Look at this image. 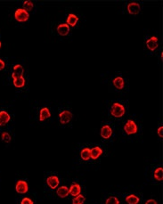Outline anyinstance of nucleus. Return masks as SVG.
I'll return each instance as SVG.
<instances>
[{
  "label": "nucleus",
  "instance_id": "16",
  "mask_svg": "<svg viewBox=\"0 0 163 204\" xmlns=\"http://www.w3.org/2000/svg\"><path fill=\"white\" fill-rule=\"evenodd\" d=\"M70 194V192L68 187L66 186H61L57 189V195L61 198H65L67 197L68 195Z\"/></svg>",
  "mask_w": 163,
  "mask_h": 204
},
{
  "label": "nucleus",
  "instance_id": "28",
  "mask_svg": "<svg viewBox=\"0 0 163 204\" xmlns=\"http://www.w3.org/2000/svg\"><path fill=\"white\" fill-rule=\"evenodd\" d=\"M158 135H159V136H161V137H162L163 136V127H160L158 128Z\"/></svg>",
  "mask_w": 163,
  "mask_h": 204
},
{
  "label": "nucleus",
  "instance_id": "1",
  "mask_svg": "<svg viewBox=\"0 0 163 204\" xmlns=\"http://www.w3.org/2000/svg\"><path fill=\"white\" fill-rule=\"evenodd\" d=\"M125 113H126L125 107L119 103H114L112 106L111 114L115 118H121L125 114Z\"/></svg>",
  "mask_w": 163,
  "mask_h": 204
},
{
  "label": "nucleus",
  "instance_id": "25",
  "mask_svg": "<svg viewBox=\"0 0 163 204\" xmlns=\"http://www.w3.org/2000/svg\"><path fill=\"white\" fill-rule=\"evenodd\" d=\"M105 204H120V201L117 197L112 196V197H109L107 199Z\"/></svg>",
  "mask_w": 163,
  "mask_h": 204
},
{
  "label": "nucleus",
  "instance_id": "29",
  "mask_svg": "<svg viewBox=\"0 0 163 204\" xmlns=\"http://www.w3.org/2000/svg\"><path fill=\"white\" fill-rule=\"evenodd\" d=\"M5 67H6V64H5V62H4L3 60H1V59H0V70H4V69H5Z\"/></svg>",
  "mask_w": 163,
  "mask_h": 204
},
{
  "label": "nucleus",
  "instance_id": "20",
  "mask_svg": "<svg viewBox=\"0 0 163 204\" xmlns=\"http://www.w3.org/2000/svg\"><path fill=\"white\" fill-rule=\"evenodd\" d=\"M25 78L23 77L18 78H14V85L16 87H23L25 86Z\"/></svg>",
  "mask_w": 163,
  "mask_h": 204
},
{
  "label": "nucleus",
  "instance_id": "2",
  "mask_svg": "<svg viewBox=\"0 0 163 204\" xmlns=\"http://www.w3.org/2000/svg\"><path fill=\"white\" fill-rule=\"evenodd\" d=\"M29 14L27 11H25L23 8H20V9H17L14 13V18L15 20L20 22H23V21H26L29 20Z\"/></svg>",
  "mask_w": 163,
  "mask_h": 204
},
{
  "label": "nucleus",
  "instance_id": "6",
  "mask_svg": "<svg viewBox=\"0 0 163 204\" xmlns=\"http://www.w3.org/2000/svg\"><path fill=\"white\" fill-rule=\"evenodd\" d=\"M141 10V7L138 3H135V2H131L128 5V13L130 14H133V15H136V14H139Z\"/></svg>",
  "mask_w": 163,
  "mask_h": 204
},
{
  "label": "nucleus",
  "instance_id": "31",
  "mask_svg": "<svg viewBox=\"0 0 163 204\" xmlns=\"http://www.w3.org/2000/svg\"><path fill=\"white\" fill-rule=\"evenodd\" d=\"M1 46H2V44H1V42H0V48H1Z\"/></svg>",
  "mask_w": 163,
  "mask_h": 204
},
{
  "label": "nucleus",
  "instance_id": "26",
  "mask_svg": "<svg viewBox=\"0 0 163 204\" xmlns=\"http://www.w3.org/2000/svg\"><path fill=\"white\" fill-rule=\"evenodd\" d=\"M1 137H2V140L4 141V142H6V143H9L11 141V135L7 132H3Z\"/></svg>",
  "mask_w": 163,
  "mask_h": 204
},
{
  "label": "nucleus",
  "instance_id": "30",
  "mask_svg": "<svg viewBox=\"0 0 163 204\" xmlns=\"http://www.w3.org/2000/svg\"><path fill=\"white\" fill-rule=\"evenodd\" d=\"M145 204H158V203H157V202L155 201V200L150 199V200H148V201L145 202Z\"/></svg>",
  "mask_w": 163,
  "mask_h": 204
},
{
  "label": "nucleus",
  "instance_id": "10",
  "mask_svg": "<svg viewBox=\"0 0 163 204\" xmlns=\"http://www.w3.org/2000/svg\"><path fill=\"white\" fill-rule=\"evenodd\" d=\"M57 32L61 36H66L69 34L70 32V26L67 23L60 24L57 27Z\"/></svg>",
  "mask_w": 163,
  "mask_h": 204
},
{
  "label": "nucleus",
  "instance_id": "4",
  "mask_svg": "<svg viewBox=\"0 0 163 204\" xmlns=\"http://www.w3.org/2000/svg\"><path fill=\"white\" fill-rule=\"evenodd\" d=\"M15 190L17 193H26L29 190L28 184L26 181L23 180H20L16 183V186H15Z\"/></svg>",
  "mask_w": 163,
  "mask_h": 204
},
{
  "label": "nucleus",
  "instance_id": "9",
  "mask_svg": "<svg viewBox=\"0 0 163 204\" xmlns=\"http://www.w3.org/2000/svg\"><path fill=\"white\" fill-rule=\"evenodd\" d=\"M112 134V129L109 125H105L102 127L101 129V136L104 139H108L111 137V135Z\"/></svg>",
  "mask_w": 163,
  "mask_h": 204
},
{
  "label": "nucleus",
  "instance_id": "12",
  "mask_svg": "<svg viewBox=\"0 0 163 204\" xmlns=\"http://www.w3.org/2000/svg\"><path fill=\"white\" fill-rule=\"evenodd\" d=\"M102 153H103V150L99 146H95V147L90 149V158L93 160L98 159L102 155Z\"/></svg>",
  "mask_w": 163,
  "mask_h": 204
},
{
  "label": "nucleus",
  "instance_id": "27",
  "mask_svg": "<svg viewBox=\"0 0 163 204\" xmlns=\"http://www.w3.org/2000/svg\"><path fill=\"white\" fill-rule=\"evenodd\" d=\"M21 204H33V202L29 198H23L21 200Z\"/></svg>",
  "mask_w": 163,
  "mask_h": 204
},
{
  "label": "nucleus",
  "instance_id": "3",
  "mask_svg": "<svg viewBox=\"0 0 163 204\" xmlns=\"http://www.w3.org/2000/svg\"><path fill=\"white\" fill-rule=\"evenodd\" d=\"M124 130L128 135L135 134L137 132V126L135 123V121L132 120H128L124 126Z\"/></svg>",
  "mask_w": 163,
  "mask_h": 204
},
{
  "label": "nucleus",
  "instance_id": "19",
  "mask_svg": "<svg viewBox=\"0 0 163 204\" xmlns=\"http://www.w3.org/2000/svg\"><path fill=\"white\" fill-rule=\"evenodd\" d=\"M126 202L128 204H138L139 202H140V199H139V197H137L136 195L130 194V195H128V197L126 198Z\"/></svg>",
  "mask_w": 163,
  "mask_h": 204
},
{
  "label": "nucleus",
  "instance_id": "5",
  "mask_svg": "<svg viewBox=\"0 0 163 204\" xmlns=\"http://www.w3.org/2000/svg\"><path fill=\"white\" fill-rule=\"evenodd\" d=\"M59 118H60V121L62 124H67L72 119V113L69 111H64L59 113Z\"/></svg>",
  "mask_w": 163,
  "mask_h": 204
},
{
  "label": "nucleus",
  "instance_id": "22",
  "mask_svg": "<svg viewBox=\"0 0 163 204\" xmlns=\"http://www.w3.org/2000/svg\"><path fill=\"white\" fill-rule=\"evenodd\" d=\"M154 177L158 181L163 180V169L162 168H157L154 171Z\"/></svg>",
  "mask_w": 163,
  "mask_h": 204
},
{
  "label": "nucleus",
  "instance_id": "7",
  "mask_svg": "<svg viewBox=\"0 0 163 204\" xmlns=\"http://www.w3.org/2000/svg\"><path fill=\"white\" fill-rule=\"evenodd\" d=\"M46 184L51 189H55L59 185V178L56 176H51L46 178Z\"/></svg>",
  "mask_w": 163,
  "mask_h": 204
},
{
  "label": "nucleus",
  "instance_id": "13",
  "mask_svg": "<svg viewBox=\"0 0 163 204\" xmlns=\"http://www.w3.org/2000/svg\"><path fill=\"white\" fill-rule=\"evenodd\" d=\"M69 192H70V193H71L72 196H74V197L78 196V195L80 194V192H81L80 185H79L78 184L73 183L72 184H71V187H70Z\"/></svg>",
  "mask_w": 163,
  "mask_h": 204
},
{
  "label": "nucleus",
  "instance_id": "11",
  "mask_svg": "<svg viewBox=\"0 0 163 204\" xmlns=\"http://www.w3.org/2000/svg\"><path fill=\"white\" fill-rule=\"evenodd\" d=\"M146 46L151 51H154L158 47V38L156 37H152L146 40Z\"/></svg>",
  "mask_w": 163,
  "mask_h": 204
},
{
  "label": "nucleus",
  "instance_id": "23",
  "mask_svg": "<svg viewBox=\"0 0 163 204\" xmlns=\"http://www.w3.org/2000/svg\"><path fill=\"white\" fill-rule=\"evenodd\" d=\"M85 197L82 194H79L72 200V204H83L85 202Z\"/></svg>",
  "mask_w": 163,
  "mask_h": 204
},
{
  "label": "nucleus",
  "instance_id": "21",
  "mask_svg": "<svg viewBox=\"0 0 163 204\" xmlns=\"http://www.w3.org/2000/svg\"><path fill=\"white\" fill-rule=\"evenodd\" d=\"M80 156H81L82 160L88 161V160L90 159V149H89V148H84V149L81 151Z\"/></svg>",
  "mask_w": 163,
  "mask_h": 204
},
{
  "label": "nucleus",
  "instance_id": "15",
  "mask_svg": "<svg viewBox=\"0 0 163 204\" xmlns=\"http://www.w3.org/2000/svg\"><path fill=\"white\" fill-rule=\"evenodd\" d=\"M50 116H51V113L48 108L45 107L40 110V113H39V120L40 121H44L45 120L48 119Z\"/></svg>",
  "mask_w": 163,
  "mask_h": 204
},
{
  "label": "nucleus",
  "instance_id": "24",
  "mask_svg": "<svg viewBox=\"0 0 163 204\" xmlns=\"http://www.w3.org/2000/svg\"><path fill=\"white\" fill-rule=\"evenodd\" d=\"M34 7V5H33V3L31 2V1H25L24 3H23V9L25 10V11H27V12H29V11H31L32 10V8Z\"/></svg>",
  "mask_w": 163,
  "mask_h": 204
},
{
  "label": "nucleus",
  "instance_id": "17",
  "mask_svg": "<svg viewBox=\"0 0 163 204\" xmlns=\"http://www.w3.org/2000/svg\"><path fill=\"white\" fill-rule=\"evenodd\" d=\"M78 21V16H76L75 14H69V16H68V18H67V24H68L69 26L74 27V26L77 24Z\"/></svg>",
  "mask_w": 163,
  "mask_h": 204
},
{
  "label": "nucleus",
  "instance_id": "14",
  "mask_svg": "<svg viewBox=\"0 0 163 204\" xmlns=\"http://www.w3.org/2000/svg\"><path fill=\"white\" fill-rule=\"evenodd\" d=\"M11 117L6 111H1L0 112V125H6L8 123V121L10 120Z\"/></svg>",
  "mask_w": 163,
  "mask_h": 204
},
{
  "label": "nucleus",
  "instance_id": "18",
  "mask_svg": "<svg viewBox=\"0 0 163 204\" xmlns=\"http://www.w3.org/2000/svg\"><path fill=\"white\" fill-rule=\"evenodd\" d=\"M113 85L116 88L118 89H122L125 86V82L122 77H117L113 79Z\"/></svg>",
  "mask_w": 163,
  "mask_h": 204
},
{
  "label": "nucleus",
  "instance_id": "8",
  "mask_svg": "<svg viewBox=\"0 0 163 204\" xmlns=\"http://www.w3.org/2000/svg\"><path fill=\"white\" fill-rule=\"evenodd\" d=\"M13 78H18L23 77V67L21 64H16L14 67V71L12 74Z\"/></svg>",
  "mask_w": 163,
  "mask_h": 204
}]
</instances>
